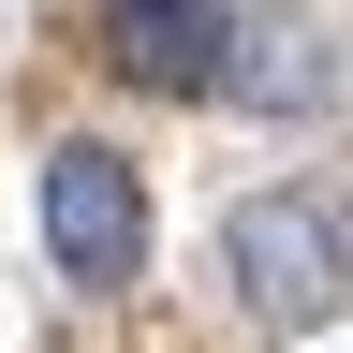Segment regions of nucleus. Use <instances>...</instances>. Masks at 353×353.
<instances>
[{
	"label": "nucleus",
	"mask_w": 353,
	"mask_h": 353,
	"mask_svg": "<svg viewBox=\"0 0 353 353\" xmlns=\"http://www.w3.org/2000/svg\"><path fill=\"white\" fill-rule=\"evenodd\" d=\"M221 88L265 103V118H309L324 103V44H309L294 15H221Z\"/></svg>",
	"instance_id": "obj_4"
},
{
	"label": "nucleus",
	"mask_w": 353,
	"mask_h": 353,
	"mask_svg": "<svg viewBox=\"0 0 353 353\" xmlns=\"http://www.w3.org/2000/svg\"><path fill=\"white\" fill-rule=\"evenodd\" d=\"M103 59L132 88L206 103V88H221V0H103Z\"/></svg>",
	"instance_id": "obj_3"
},
{
	"label": "nucleus",
	"mask_w": 353,
	"mask_h": 353,
	"mask_svg": "<svg viewBox=\"0 0 353 353\" xmlns=\"http://www.w3.org/2000/svg\"><path fill=\"white\" fill-rule=\"evenodd\" d=\"M221 280H236V309L265 339H294V324H324L353 294V221L324 192H236L221 206Z\"/></svg>",
	"instance_id": "obj_1"
},
{
	"label": "nucleus",
	"mask_w": 353,
	"mask_h": 353,
	"mask_svg": "<svg viewBox=\"0 0 353 353\" xmlns=\"http://www.w3.org/2000/svg\"><path fill=\"white\" fill-rule=\"evenodd\" d=\"M44 250H59V280L118 294L132 265H148V192H132L118 148H44Z\"/></svg>",
	"instance_id": "obj_2"
}]
</instances>
